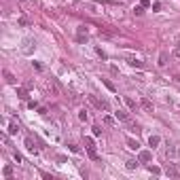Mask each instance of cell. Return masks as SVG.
<instances>
[{"mask_svg": "<svg viewBox=\"0 0 180 180\" xmlns=\"http://www.w3.org/2000/svg\"><path fill=\"white\" fill-rule=\"evenodd\" d=\"M87 38H89L87 28H85V25H79V30H76V40H79V43H87Z\"/></svg>", "mask_w": 180, "mask_h": 180, "instance_id": "obj_6", "label": "cell"}, {"mask_svg": "<svg viewBox=\"0 0 180 180\" xmlns=\"http://www.w3.org/2000/svg\"><path fill=\"white\" fill-rule=\"evenodd\" d=\"M32 49H36V40H34V38H25L21 51H24L25 55H30V53H32Z\"/></svg>", "mask_w": 180, "mask_h": 180, "instance_id": "obj_3", "label": "cell"}, {"mask_svg": "<svg viewBox=\"0 0 180 180\" xmlns=\"http://www.w3.org/2000/svg\"><path fill=\"white\" fill-rule=\"evenodd\" d=\"M127 146H129L132 151H138V148H140V142H138V140H127Z\"/></svg>", "mask_w": 180, "mask_h": 180, "instance_id": "obj_16", "label": "cell"}, {"mask_svg": "<svg viewBox=\"0 0 180 180\" xmlns=\"http://www.w3.org/2000/svg\"><path fill=\"white\" fill-rule=\"evenodd\" d=\"M115 117H117V119H119V121H127V119H129V115H127V110H123V108H119V110L115 112Z\"/></svg>", "mask_w": 180, "mask_h": 180, "instance_id": "obj_10", "label": "cell"}, {"mask_svg": "<svg viewBox=\"0 0 180 180\" xmlns=\"http://www.w3.org/2000/svg\"><path fill=\"white\" fill-rule=\"evenodd\" d=\"M168 174H169V176H174V178H178V176H180V172L174 168V165H169V168H168Z\"/></svg>", "mask_w": 180, "mask_h": 180, "instance_id": "obj_17", "label": "cell"}, {"mask_svg": "<svg viewBox=\"0 0 180 180\" xmlns=\"http://www.w3.org/2000/svg\"><path fill=\"white\" fill-rule=\"evenodd\" d=\"M25 146H28V151H30V153H38V148H36L32 136H28V138H25Z\"/></svg>", "mask_w": 180, "mask_h": 180, "instance_id": "obj_9", "label": "cell"}, {"mask_svg": "<svg viewBox=\"0 0 180 180\" xmlns=\"http://www.w3.org/2000/svg\"><path fill=\"white\" fill-rule=\"evenodd\" d=\"M24 2H34V4H36V0H24Z\"/></svg>", "mask_w": 180, "mask_h": 180, "instance_id": "obj_29", "label": "cell"}, {"mask_svg": "<svg viewBox=\"0 0 180 180\" xmlns=\"http://www.w3.org/2000/svg\"><path fill=\"white\" fill-rule=\"evenodd\" d=\"M140 104H142V108H144V110H148V112H153V102H151L148 97H142V102H140Z\"/></svg>", "mask_w": 180, "mask_h": 180, "instance_id": "obj_13", "label": "cell"}, {"mask_svg": "<svg viewBox=\"0 0 180 180\" xmlns=\"http://www.w3.org/2000/svg\"><path fill=\"white\" fill-rule=\"evenodd\" d=\"M174 55L180 57V43H176V47H174Z\"/></svg>", "mask_w": 180, "mask_h": 180, "instance_id": "obj_26", "label": "cell"}, {"mask_svg": "<svg viewBox=\"0 0 180 180\" xmlns=\"http://www.w3.org/2000/svg\"><path fill=\"white\" fill-rule=\"evenodd\" d=\"M79 119H81V121H87V119H89V115H87L85 110H81V112H79Z\"/></svg>", "mask_w": 180, "mask_h": 180, "instance_id": "obj_23", "label": "cell"}, {"mask_svg": "<svg viewBox=\"0 0 180 180\" xmlns=\"http://www.w3.org/2000/svg\"><path fill=\"white\" fill-rule=\"evenodd\" d=\"M85 148H87V153H89L91 159H97V151H96V142H93V138L85 136Z\"/></svg>", "mask_w": 180, "mask_h": 180, "instance_id": "obj_1", "label": "cell"}, {"mask_svg": "<svg viewBox=\"0 0 180 180\" xmlns=\"http://www.w3.org/2000/svg\"><path fill=\"white\" fill-rule=\"evenodd\" d=\"M89 100H91V102H93L100 110H104V112H108V110H110V104H108L106 100H97L96 96H89Z\"/></svg>", "mask_w": 180, "mask_h": 180, "instance_id": "obj_2", "label": "cell"}, {"mask_svg": "<svg viewBox=\"0 0 180 180\" xmlns=\"http://www.w3.org/2000/svg\"><path fill=\"white\" fill-rule=\"evenodd\" d=\"M4 79H7V83H9V85H15V83H17V81H15V76H13L9 70H4Z\"/></svg>", "mask_w": 180, "mask_h": 180, "instance_id": "obj_14", "label": "cell"}, {"mask_svg": "<svg viewBox=\"0 0 180 180\" xmlns=\"http://www.w3.org/2000/svg\"><path fill=\"white\" fill-rule=\"evenodd\" d=\"M2 174H4L7 178H11V176H13V168H11V165H7V168L2 169Z\"/></svg>", "mask_w": 180, "mask_h": 180, "instance_id": "obj_20", "label": "cell"}, {"mask_svg": "<svg viewBox=\"0 0 180 180\" xmlns=\"http://www.w3.org/2000/svg\"><path fill=\"white\" fill-rule=\"evenodd\" d=\"M17 97H19V100H28V91H25L24 87H19V89H17Z\"/></svg>", "mask_w": 180, "mask_h": 180, "instance_id": "obj_15", "label": "cell"}, {"mask_svg": "<svg viewBox=\"0 0 180 180\" xmlns=\"http://www.w3.org/2000/svg\"><path fill=\"white\" fill-rule=\"evenodd\" d=\"M127 64H129V66H136V68H142L144 64L140 60H138V57H133V55H129V57H127Z\"/></svg>", "mask_w": 180, "mask_h": 180, "instance_id": "obj_11", "label": "cell"}, {"mask_svg": "<svg viewBox=\"0 0 180 180\" xmlns=\"http://www.w3.org/2000/svg\"><path fill=\"white\" fill-rule=\"evenodd\" d=\"M104 85H106V87L110 89V91H115V85H112V83H108V81H104Z\"/></svg>", "mask_w": 180, "mask_h": 180, "instance_id": "obj_28", "label": "cell"}, {"mask_svg": "<svg viewBox=\"0 0 180 180\" xmlns=\"http://www.w3.org/2000/svg\"><path fill=\"white\" fill-rule=\"evenodd\" d=\"M93 136H102V127L100 125H93Z\"/></svg>", "mask_w": 180, "mask_h": 180, "instance_id": "obj_24", "label": "cell"}, {"mask_svg": "<svg viewBox=\"0 0 180 180\" xmlns=\"http://www.w3.org/2000/svg\"><path fill=\"white\" fill-rule=\"evenodd\" d=\"M138 163H140V161H136V159H129V161H127V169H133L136 165H138Z\"/></svg>", "mask_w": 180, "mask_h": 180, "instance_id": "obj_22", "label": "cell"}, {"mask_svg": "<svg viewBox=\"0 0 180 180\" xmlns=\"http://www.w3.org/2000/svg\"><path fill=\"white\" fill-rule=\"evenodd\" d=\"M133 13H136V15H142V13H144V7H142V4H140V7H136V9H133Z\"/></svg>", "mask_w": 180, "mask_h": 180, "instance_id": "obj_25", "label": "cell"}, {"mask_svg": "<svg viewBox=\"0 0 180 180\" xmlns=\"http://www.w3.org/2000/svg\"><path fill=\"white\" fill-rule=\"evenodd\" d=\"M148 172H151V174H155V176H159V174H161V169L157 168V165H148Z\"/></svg>", "mask_w": 180, "mask_h": 180, "instance_id": "obj_21", "label": "cell"}, {"mask_svg": "<svg viewBox=\"0 0 180 180\" xmlns=\"http://www.w3.org/2000/svg\"><path fill=\"white\" fill-rule=\"evenodd\" d=\"M17 132H19V125H17V123H11V125H9V133H11V136H15Z\"/></svg>", "mask_w": 180, "mask_h": 180, "instance_id": "obj_18", "label": "cell"}, {"mask_svg": "<svg viewBox=\"0 0 180 180\" xmlns=\"http://www.w3.org/2000/svg\"><path fill=\"white\" fill-rule=\"evenodd\" d=\"M168 157L169 159H180V142H174L172 146H169Z\"/></svg>", "mask_w": 180, "mask_h": 180, "instance_id": "obj_5", "label": "cell"}, {"mask_svg": "<svg viewBox=\"0 0 180 180\" xmlns=\"http://www.w3.org/2000/svg\"><path fill=\"white\" fill-rule=\"evenodd\" d=\"M159 144H161V138H159V136H151V138H148V146H151V148H157Z\"/></svg>", "mask_w": 180, "mask_h": 180, "instance_id": "obj_12", "label": "cell"}, {"mask_svg": "<svg viewBox=\"0 0 180 180\" xmlns=\"http://www.w3.org/2000/svg\"><path fill=\"white\" fill-rule=\"evenodd\" d=\"M140 4H142L144 9H148V7H151V0H142V2H140Z\"/></svg>", "mask_w": 180, "mask_h": 180, "instance_id": "obj_27", "label": "cell"}, {"mask_svg": "<svg viewBox=\"0 0 180 180\" xmlns=\"http://www.w3.org/2000/svg\"><path fill=\"white\" fill-rule=\"evenodd\" d=\"M125 104H127V106L132 108V110H136V102H133V100H132L129 96H125Z\"/></svg>", "mask_w": 180, "mask_h": 180, "instance_id": "obj_19", "label": "cell"}, {"mask_svg": "<svg viewBox=\"0 0 180 180\" xmlns=\"http://www.w3.org/2000/svg\"><path fill=\"white\" fill-rule=\"evenodd\" d=\"M47 89L53 93V96H60V93H61V89H60V85H57L55 79H49V81H47Z\"/></svg>", "mask_w": 180, "mask_h": 180, "instance_id": "obj_4", "label": "cell"}, {"mask_svg": "<svg viewBox=\"0 0 180 180\" xmlns=\"http://www.w3.org/2000/svg\"><path fill=\"white\" fill-rule=\"evenodd\" d=\"M151 159H153V153H151V151H140V153H138V161H140V163H148Z\"/></svg>", "mask_w": 180, "mask_h": 180, "instance_id": "obj_7", "label": "cell"}, {"mask_svg": "<svg viewBox=\"0 0 180 180\" xmlns=\"http://www.w3.org/2000/svg\"><path fill=\"white\" fill-rule=\"evenodd\" d=\"M168 61H169V55L165 53V51H161V53H159V61H157V64H159V68H165V66H168Z\"/></svg>", "mask_w": 180, "mask_h": 180, "instance_id": "obj_8", "label": "cell"}]
</instances>
